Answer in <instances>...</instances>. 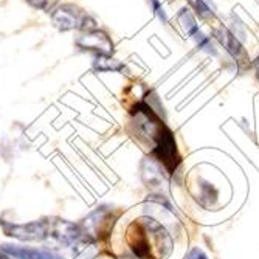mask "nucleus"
<instances>
[{"mask_svg": "<svg viewBox=\"0 0 259 259\" xmlns=\"http://www.w3.org/2000/svg\"><path fill=\"white\" fill-rule=\"evenodd\" d=\"M95 67L101 72H112V70H120L123 68V64H120L116 59H112L109 56H98V59L95 61Z\"/></svg>", "mask_w": 259, "mask_h": 259, "instance_id": "obj_8", "label": "nucleus"}, {"mask_svg": "<svg viewBox=\"0 0 259 259\" xmlns=\"http://www.w3.org/2000/svg\"><path fill=\"white\" fill-rule=\"evenodd\" d=\"M152 7H154V10H155V14L160 17V20H161V22H166V14H164V11H163V8H161V5H160L158 0H152Z\"/></svg>", "mask_w": 259, "mask_h": 259, "instance_id": "obj_11", "label": "nucleus"}, {"mask_svg": "<svg viewBox=\"0 0 259 259\" xmlns=\"http://www.w3.org/2000/svg\"><path fill=\"white\" fill-rule=\"evenodd\" d=\"M127 244L140 259H163L172 250L166 230L151 218H140L129 225Z\"/></svg>", "mask_w": 259, "mask_h": 259, "instance_id": "obj_1", "label": "nucleus"}, {"mask_svg": "<svg viewBox=\"0 0 259 259\" xmlns=\"http://www.w3.org/2000/svg\"><path fill=\"white\" fill-rule=\"evenodd\" d=\"M53 23L59 30H97L95 22H93L82 10L73 5H64L53 13Z\"/></svg>", "mask_w": 259, "mask_h": 259, "instance_id": "obj_2", "label": "nucleus"}, {"mask_svg": "<svg viewBox=\"0 0 259 259\" xmlns=\"http://www.w3.org/2000/svg\"><path fill=\"white\" fill-rule=\"evenodd\" d=\"M186 259H208V257L205 256V253L200 248H193L190 253H188Z\"/></svg>", "mask_w": 259, "mask_h": 259, "instance_id": "obj_12", "label": "nucleus"}, {"mask_svg": "<svg viewBox=\"0 0 259 259\" xmlns=\"http://www.w3.org/2000/svg\"><path fill=\"white\" fill-rule=\"evenodd\" d=\"M2 251L8 253L10 256H13L16 259H62V256L52 253V251H47V250L20 247V245H10V244L2 245Z\"/></svg>", "mask_w": 259, "mask_h": 259, "instance_id": "obj_6", "label": "nucleus"}, {"mask_svg": "<svg viewBox=\"0 0 259 259\" xmlns=\"http://www.w3.org/2000/svg\"><path fill=\"white\" fill-rule=\"evenodd\" d=\"M27 2L34 8H39V10H44V11H50L59 2V0H27Z\"/></svg>", "mask_w": 259, "mask_h": 259, "instance_id": "obj_9", "label": "nucleus"}, {"mask_svg": "<svg viewBox=\"0 0 259 259\" xmlns=\"http://www.w3.org/2000/svg\"><path fill=\"white\" fill-rule=\"evenodd\" d=\"M7 236L17 238L20 241H40L49 234V227L44 222H28V224H10L0 222Z\"/></svg>", "mask_w": 259, "mask_h": 259, "instance_id": "obj_3", "label": "nucleus"}, {"mask_svg": "<svg viewBox=\"0 0 259 259\" xmlns=\"http://www.w3.org/2000/svg\"><path fill=\"white\" fill-rule=\"evenodd\" d=\"M214 36L216 39L225 47V50L231 55L233 59H236V62L239 65H248V56L247 52L244 50V47L241 45V42L236 39L233 33H230L227 28L221 27L214 30Z\"/></svg>", "mask_w": 259, "mask_h": 259, "instance_id": "obj_5", "label": "nucleus"}, {"mask_svg": "<svg viewBox=\"0 0 259 259\" xmlns=\"http://www.w3.org/2000/svg\"><path fill=\"white\" fill-rule=\"evenodd\" d=\"M0 259H10V257H8L4 251H0Z\"/></svg>", "mask_w": 259, "mask_h": 259, "instance_id": "obj_14", "label": "nucleus"}, {"mask_svg": "<svg viewBox=\"0 0 259 259\" xmlns=\"http://www.w3.org/2000/svg\"><path fill=\"white\" fill-rule=\"evenodd\" d=\"M191 2L194 4L197 13H199L202 17H211V16H213V11L209 10V7L203 2V0H191Z\"/></svg>", "mask_w": 259, "mask_h": 259, "instance_id": "obj_10", "label": "nucleus"}, {"mask_svg": "<svg viewBox=\"0 0 259 259\" xmlns=\"http://www.w3.org/2000/svg\"><path fill=\"white\" fill-rule=\"evenodd\" d=\"M76 45L82 50H92L97 52L101 56H109L113 52V44L110 40V37L98 30L93 31H87L85 34H82L78 40Z\"/></svg>", "mask_w": 259, "mask_h": 259, "instance_id": "obj_4", "label": "nucleus"}, {"mask_svg": "<svg viewBox=\"0 0 259 259\" xmlns=\"http://www.w3.org/2000/svg\"><path fill=\"white\" fill-rule=\"evenodd\" d=\"M179 20L182 22V25H183V28H185V31L190 34L191 37H197V36H200L202 34V31L199 30V27H197V23H196V19H194V16L190 13V10L188 8H183V10H180V13H179Z\"/></svg>", "mask_w": 259, "mask_h": 259, "instance_id": "obj_7", "label": "nucleus"}, {"mask_svg": "<svg viewBox=\"0 0 259 259\" xmlns=\"http://www.w3.org/2000/svg\"><path fill=\"white\" fill-rule=\"evenodd\" d=\"M254 68H256V73H257V78H259V56L254 61Z\"/></svg>", "mask_w": 259, "mask_h": 259, "instance_id": "obj_13", "label": "nucleus"}]
</instances>
